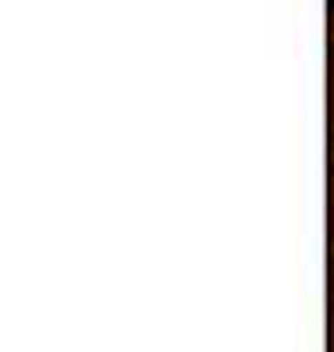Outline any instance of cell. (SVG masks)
Masks as SVG:
<instances>
[{
	"instance_id": "obj_1",
	"label": "cell",
	"mask_w": 334,
	"mask_h": 352,
	"mask_svg": "<svg viewBox=\"0 0 334 352\" xmlns=\"http://www.w3.org/2000/svg\"><path fill=\"white\" fill-rule=\"evenodd\" d=\"M331 103H334V55H331Z\"/></svg>"
},
{
	"instance_id": "obj_2",
	"label": "cell",
	"mask_w": 334,
	"mask_h": 352,
	"mask_svg": "<svg viewBox=\"0 0 334 352\" xmlns=\"http://www.w3.org/2000/svg\"><path fill=\"white\" fill-rule=\"evenodd\" d=\"M331 217H334V176H331Z\"/></svg>"
}]
</instances>
